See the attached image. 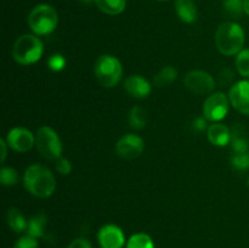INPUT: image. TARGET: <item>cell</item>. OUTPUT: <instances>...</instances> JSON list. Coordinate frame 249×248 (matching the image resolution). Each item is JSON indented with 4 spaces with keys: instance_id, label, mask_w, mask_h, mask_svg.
I'll use <instances>...</instances> for the list:
<instances>
[{
    "instance_id": "6da1fadb",
    "label": "cell",
    "mask_w": 249,
    "mask_h": 248,
    "mask_svg": "<svg viewBox=\"0 0 249 248\" xmlns=\"http://www.w3.org/2000/svg\"><path fill=\"white\" fill-rule=\"evenodd\" d=\"M24 187L33 196L46 198L55 192L56 180L50 169L41 164L28 167L23 175Z\"/></svg>"
},
{
    "instance_id": "7a4b0ae2",
    "label": "cell",
    "mask_w": 249,
    "mask_h": 248,
    "mask_svg": "<svg viewBox=\"0 0 249 248\" xmlns=\"http://www.w3.org/2000/svg\"><path fill=\"white\" fill-rule=\"evenodd\" d=\"M245 41V31L235 22H225L216 31L215 45L225 56H232L242 51Z\"/></svg>"
},
{
    "instance_id": "3957f363",
    "label": "cell",
    "mask_w": 249,
    "mask_h": 248,
    "mask_svg": "<svg viewBox=\"0 0 249 248\" xmlns=\"http://www.w3.org/2000/svg\"><path fill=\"white\" fill-rule=\"evenodd\" d=\"M44 53L43 41L32 34H23L15 41L12 46V56L15 61L22 66H28L40 60Z\"/></svg>"
},
{
    "instance_id": "277c9868",
    "label": "cell",
    "mask_w": 249,
    "mask_h": 248,
    "mask_svg": "<svg viewBox=\"0 0 249 248\" xmlns=\"http://www.w3.org/2000/svg\"><path fill=\"white\" fill-rule=\"evenodd\" d=\"M58 23L57 11L51 5H36L28 15V26L38 35L53 33Z\"/></svg>"
},
{
    "instance_id": "5b68a950",
    "label": "cell",
    "mask_w": 249,
    "mask_h": 248,
    "mask_svg": "<svg viewBox=\"0 0 249 248\" xmlns=\"http://www.w3.org/2000/svg\"><path fill=\"white\" fill-rule=\"evenodd\" d=\"M94 74L101 87L113 88L121 80L123 67L121 61L114 56L101 55L95 62Z\"/></svg>"
},
{
    "instance_id": "8992f818",
    "label": "cell",
    "mask_w": 249,
    "mask_h": 248,
    "mask_svg": "<svg viewBox=\"0 0 249 248\" xmlns=\"http://www.w3.org/2000/svg\"><path fill=\"white\" fill-rule=\"evenodd\" d=\"M36 146L38 152L45 159L57 160L62 155V143L57 133L50 126H41L36 136Z\"/></svg>"
},
{
    "instance_id": "52a82bcc",
    "label": "cell",
    "mask_w": 249,
    "mask_h": 248,
    "mask_svg": "<svg viewBox=\"0 0 249 248\" xmlns=\"http://www.w3.org/2000/svg\"><path fill=\"white\" fill-rule=\"evenodd\" d=\"M229 97L224 92H213L203 104L204 118L209 122H219L226 117L229 112Z\"/></svg>"
},
{
    "instance_id": "ba28073f",
    "label": "cell",
    "mask_w": 249,
    "mask_h": 248,
    "mask_svg": "<svg viewBox=\"0 0 249 248\" xmlns=\"http://www.w3.org/2000/svg\"><path fill=\"white\" fill-rule=\"evenodd\" d=\"M185 87L195 95H208L215 88L214 78L204 71H191L184 79Z\"/></svg>"
},
{
    "instance_id": "9c48e42d",
    "label": "cell",
    "mask_w": 249,
    "mask_h": 248,
    "mask_svg": "<svg viewBox=\"0 0 249 248\" xmlns=\"http://www.w3.org/2000/svg\"><path fill=\"white\" fill-rule=\"evenodd\" d=\"M145 143L140 136L135 134H125L118 140L116 145V152L122 159L131 160L138 158L142 153Z\"/></svg>"
},
{
    "instance_id": "30bf717a",
    "label": "cell",
    "mask_w": 249,
    "mask_h": 248,
    "mask_svg": "<svg viewBox=\"0 0 249 248\" xmlns=\"http://www.w3.org/2000/svg\"><path fill=\"white\" fill-rule=\"evenodd\" d=\"M7 146L16 152H28L36 143V138L31 130L26 128H14L7 133L6 136Z\"/></svg>"
},
{
    "instance_id": "8fae6325",
    "label": "cell",
    "mask_w": 249,
    "mask_h": 248,
    "mask_svg": "<svg viewBox=\"0 0 249 248\" xmlns=\"http://www.w3.org/2000/svg\"><path fill=\"white\" fill-rule=\"evenodd\" d=\"M229 100L236 111L249 116V82L241 80L233 84L229 92Z\"/></svg>"
},
{
    "instance_id": "7c38bea8",
    "label": "cell",
    "mask_w": 249,
    "mask_h": 248,
    "mask_svg": "<svg viewBox=\"0 0 249 248\" xmlns=\"http://www.w3.org/2000/svg\"><path fill=\"white\" fill-rule=\"evenodd\" d=\"M97 240L102 248H122L125 243L123 231L116 225H105L97 233Z\"/></svg>"
},
{
    "instance_id": "4fadbf2b",
    "label": "cell",
    "mask_w": 249,
    "mask_h": 248,
    "mask_svg": "<svg viewBox=\"0 0 249 248\" xmlns=\"http://www.w3.org/2000/svg\"><path fill=\"white\" fill-rule=\"evenodd\" d=\"M124 89L130 96L135 99H145L151 94V84L141 75L134 74L126 78L124 82Z\"/></svg>"
},
{
    "instance_id": "5bb4252c",
    "label": "cell",
    "mask_w": 249,
    "mask_h": 248,
    "mask_svg": "<svg viewBox=\"0 0 249 248\" xmlns=\"http://www.w3.org/2000/svg\"><path fill=\"white\" fill-rule=\"evenodd\" d=\"M207 135H208L211 143H213L214 146H219V147L226 146L228 143H230L231 140L230 129L224 124L218 123V122L209 125Z\"/></svg>"
},
{
    "instance_id": "9a60e30c",
    "label": "cell",
    "mask_w": 249,
    "mask_h": 248,
    "mask_svg": "<svg viewBox=\"0 0 249 248\" xmlns=\"http://www.w3.org/2000/svg\"><path fill=\"white\" fill-rule=\"evenodd\" d=\"M231 147H232L233 152L236 155L238 153H248V138H247V131L240 124H236L235 126H232L231 129Z\"/></svg>"
},
{
    "instance_id": "2e32d148",
    "label": "cell",
    "mask_w": 249,
    "mask_h": 248,
    "mask_svg": "<svg viewBox=\"0 0 249 248\" xmlns=\"http://www.w3.org/2000/svg\"><path fill=\"white\" fill-rule=\"evenodd\" d=\"M175 11L185 23H194L197 19V6L195 0H175Z\"/></svg>"
},
{
    "instance_id": "e0dca14e",
    "label": "cell",
    "mask_w": 249,
    "mask_h": 248,
    "mask_svg": "<svg viewBox=\"0 0 249 248\" xmlns=\"http://www.w3.org/2000/svg\"><path fill=\"white\" fill-rule=\"evenodd\" d=\"M46 223H48V216L43 212H39L36 215L32 216L28 221V228H27V232L29 236L34 238L43 237L45 235V228Z\"/></svg>"
},
{
    "instance_id": "ac0fdd59",
    "label": "cell",
    "mask_w": 249,
    "mask_h": 248,
    "mask_svg": "<svg viewBox=\"0 0 249 248\" xmlns=\"http://www.w3.org/2000/svg\"><path fill=\"white\" fill-rule=\"evenodd\" d=\"M7 224L15 232H23L28 228V221L22 212L17 208H10L7 212Z\"/></svg>"
},
{
    "instance_id": "d6986e66",
    "label": "cell",
    "mask_w": 249,
    "mask_h": 248,
    "mask_svg": "<svg viewBox=\"0 0 249 248\" xmlns=\"http://www.w3.org/2000/svg\"><path fill=\"white\" fill-rule=\"evenodd\" d=\"M95 4L104 14L119 15L125 10L126 0H95Z\"/></svg>"
},
{
    "instance_id": "ffe728a7",
    "label": "cell",
    "mask_w": 249,
    "mask_h": 248,
    "mask_svg": "<svg viewBox=\"0 0 249 248\" xmlns=\"http://www.w3.org/2000/svg\"><path fill=\"white\" fill-rule=\"evenodd\" d=\"M178 77V71L175 70L174 67L172 66H165L163 67L160 72L156 74L155 77V84L157 85L158 88H163V87H168V85L172 84Z\"/></svg>"
},
{
    "instance_id": "44dd1931",
    "label": "cell",
    "mask_w": 249,
    "mask_h": 248,
    "mask_svg": "<svg viewBox=\"0 0 249 248\" xmlns=\"http://www.w3.org/2000/svg\"><path fill=\"white\" fill-rule=\"evenodd\" d=\"M126 248H155L152 238L146 233H135L126 243Z\"/></svg>"
},
{
    "instance_id": "7402d4cb",
    "label": "cell",
    "mask_w": 249,
    "mask_h": 248,
    "mask_svg": "<svg viewBox=\"0 0 249 248\" xmlns=\"http://www.w3.org/2000/svg\"><path fill=\"white\" fill-rule=\"evenodd\" d=\"M129 123L134 129H142L146 125V112L141 107L135 106L129 113Z\"/></svg>"
},
{
    "instance_id": "603a6c76",
    "label": "cell",
    "mask_w": 249,
    "mask_h": 248,
    "mask_svg": "<svg viewBox=\"0 0 249 248\" xmlns=\"http://www.w3.org/2000/svg\"><path fill=\"white\" fill-rule=\"evenodd\" d=\"M223 7L226 14L233 18H240L245 12L243 10V0H223Z\"/></svg>"
},
{
    "instance_id": "cb8c5ba5",
    "label": "cell",
    "mask_w": 249,
    "mask_h": 248,
    "mask_svg": "<svg viewBox=\"0 0 249 248\" xmlns=\"http://www.w3.org/2000/svg\"><path fill=\"white\" fill-rule=\"evenodd\" d=\"M0 181L4 186H14L18 182V173L11 167H4L0 170Z\"/></svg>"
},
{
    "instance_id": "d4e9b609",
    "label": "cell",
    "mask_w": 249,
    "mask_h": 248,
    "mask_svg": "<svg viewBox=\"0 0 249 248\" xmlns=\"http://www.w3.org/2000/svg\"><path fill=\"white\" fill-rule=\"evenodd\" d=\"M236 67L238 73L243 77H249V49H243L237 53Z\"/></svg>"
},
{
    "instance_id": "484cf974",
    "label": "cell",
    "mask_w": 249,
    "mask_h": 248,
    "mask_svg": "<svg viewBox=\"0 0 249 248\" xmlns=\"http://www.w3.org/2000/svg\"><path fill=\"white\" fill-rule=\"evenodd\" d=\"M231 163H232V167L236 170H241V172H245L249 168V155L248 153H238L235 155L231 158Z\"/></svg>"
},
{
    "instance_id": "4316f807",
    "label": "cell",
    "mask_w": 249,
    "mask_h": 248,
    "mask_svg": "<svg viewBox=\"0 0 249 248\" xmlns=\"http://www.w3.org/2000/svg\"><path fill=\"white\" fill-rule=\"evenodd\" d=\"M48 65L50 70H53V72H58V71H62L66 66V58L63 57L61 53H53L50 56L48 61Z\"/></svg>"
},
{
    "instance_id": "83f0119b",
    "label": "cell",
    "mask_w": 249,
    "mask_h": 248,
    "mask_svg": "<svg viewBox=\"0 0 249 248\" xmlns=\"http://www.w3.org/2000/svg\"><path fill=\"white\" fill-rule=\"evenodd\" d=\"M14 248H38V241L29 235L23 236L16 241Z\"/></svg>"
},
{
    "instance_id": "f1b7e54d",
    "label": "cell",
    "mask_w": 249,
    "mask_h": 248,
    "mask_svg": "<svg viewBox=\"0 0 249 248\" xmlns=\"http://www.w3.org/2000/svg\"><path fill=\"white\" fill-rule=\"evenodd\" d=\"M55 168H56V170L60 173V174L67 175V174H70L71 170H72V164H71V162L68 159L60 157L57 160H56Z\"/></svg>"
},
{
    "instance_id": "f546056e",
    "label": "cell",
    "mask_w": 249,
    "mask_h": 248,
    "mask_svg": "<svg viewBox=\"0 0 249 248\" xmlns=\"http://www.w3.org/2000/svg\"><path fill=\"white\" fill-rule=\"evenodd\" d=\"M67 248H92L91 243L87 238H75L74 241L71 242V245Z\"/></svg>"
},
{
    "instance_id": "4dcf8cb0",
    "label": "cell",
    "mask_w": 249,
    "mask_h": 248,
    "mask_svg": "<svg viewBox=\"0 0 249 248\" xmlns=\"http://www.w3.org/2000/svg\"><path fill=\"white\" fill-rule=\"evenodd\" d=\"M207 126V119L204 121V118H197L196 122H195V128L197 129V130L202 131L204 130Z\"/></svg>"
},
{
    "instance_id": "1f68e13d",
    "label": "cell",
    "mask_w": 249,
    "mask_h": 248,
    "mask_svg": "<svg viewBox=\"0 0 249 248\" xmlns=\"http://www.w3.org/2000/svg\"><path fill=\"white\" fill-rule=\"evenodd\" d=\"M6 145H7V143L5 142L4 140H0V147H1V157H0V160H1V163L4 162L5 158H6V155H7Z\"/></svg>"
},
{
    "instance_id": "d6a6232c",
    "label": "cell",
    "mask_w": 249,
    "mask_h": 248,
    "mask_svg": "<svg viewBox=\"0 0 249 248\" xmlns=\"http://www.w3.org/2000/svg\"><path fill=\"white\" fill-rule=\"evenodd\" d=\"M243 10H245V14L249 16V0H243Z\"/></svg>"
},
{
    "instance_id": "836d02e7",
    "label": "cell",
    "mask_w": 249,
    "mask_h": 248,
    "mask_svg": "<svg viewBox=\"0 0 249 248\" xmlns=\"http://www.w3.org/2000/svg\"><path fill=\"white\" fill-rule=\"evenodd\" d=\"M82 2H84V4H92V2H95V0H80Z\"/></svg>"
},
{
    "instance_id": "e575fe53",
    "label": "cell",
    "mask_w": 249,
    "mask_h": 248,
    "mask_svg": "<svg viewBox=\"0 0 249 248\" xmlns=\"http://www.w3.org/2000/svg\"><path fill=\"white\" fill-rule=\"evenodd\" d=\"M158 1H167V0H158Z\"/></svg>"
},
{
    "instance_id": "d590c367",
    "label": "cell",
    "mask_w": 249,
    "mask_h": 248,
    "mask_svg": "<svg viewBox=\"0 0 249 248\" xmlns=\"http://www.w3.org/2000/svg\"><path fill=\"white\" fill-rule=\"evenodd\" d=\"M248 184H249V180H248Z\"/></svg>"
}]
</instances>
